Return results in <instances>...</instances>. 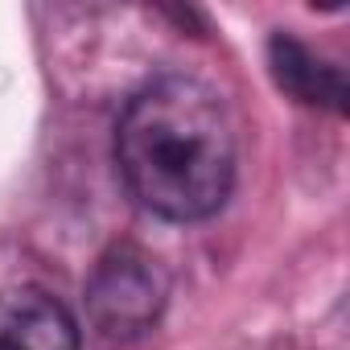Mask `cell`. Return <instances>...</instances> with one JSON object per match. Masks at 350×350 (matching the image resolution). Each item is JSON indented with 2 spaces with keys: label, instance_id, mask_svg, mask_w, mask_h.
Segmentation results:
<instances>
[{
  "label": "cell",
  "instance_id": "obj_4",
  "mask_svg": "<svg viewBox=\"0 0 350 350\" xmlns=\"http://www.w3.org/2000/svg\"><path fill=\"white\" fill-rule=\"evenodd\" d=\"M268 62H272V75L276 83L297 99V103H309V107H325V111H346V83H342V70L313 58L301 42L276 33L272 46H268Z\"/></svg>",
  "mask_w": 350,
  "mask_h": 350
},
{
  "label": "cell",
  "instance_id": "obj_2",
  "mask_svg": "<svg viewBox=\"0 0 350 350\" xmlns=\"http://www.w3.org/2000/svg\"><path fill=\"white\" fill-rule=\"evenodd\" d=\"M165 276L140 247H111L87 280V317L99 338L132 342L148 334L165 309Z\"/></svg>",
  "mask_w": 350,
  "mask_h": 350
},
{
  "label": "cell",
  "instance_id": "obj_1",
  "mask_svg": "<svg viewBox=\"0 0 350 350\" xmlns=\"http://www.w3.org/2000/svg\"><path fill=\"white\" fill-rule=\"evenodd\" d=\"M116 165L132 198L169 219H211L235 182L231 120L198 79H152L140 87L116 124Z\"/></svg>",
  "mask_w": 350,
  "mask_h": 350
},
{
  "label": "cell",
  "instance_id": "obj_3",
  "mask_svg": "<svg viewBox=\"0 0 350 350\" xmlns=\"http://www.w3.org/2000/svg\"><path fill=\"white\" fill-rule=\"evenodd\" d=\"M0 350H79V325L42 288L0 293Z\"/></svg>",
  "mask_w": 350,
  "mask_h": 350
}]
</instances>
